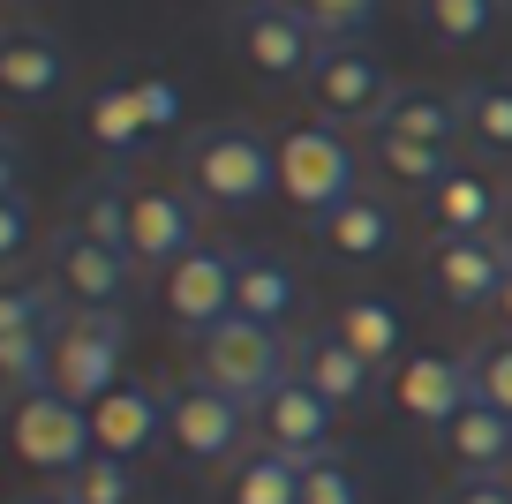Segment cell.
<instances>
[{
	"mask_svg": "<svg viewBox=\"0 0 512 504\" xmlns=\"http://www.w3.org/2000/svg\"><path fill=\"white\" fill-rule=\"evenodd\" d=\"M181 174H189V196L211 211H256L279 189V136L249 121V113H226V121L189 128L181 143Z\"/></svg>",
	"mask_w": 512,
	"mask_h": 504,
	"instance_id": "6da1fadb",
	"label": "cell"
},
{
	"mask_svg": "<svg viewBox=\"0 0 512 504\" xmlns=\"http://www.w3.org/2000/svg\"><path fill=\"white\" fill-rule=\"evenodd\" d=\"M287 339H279L272 324H256V316H226V324H211L204 339H196V384H211V392L241 399V407H264V399L279 392V384L294 377L287 369Z\"/></svg>",
	"mask_w": 512,
	"mask_h": 504,
	"instance_id": "7a4b0ae2",
	"label": "cell"
},
{
	"mask_svg": "<svg viewBox=\"0 0 512 504\" xmlns=\"http://www.w3.org/2000/svg\"><path fill=\"white\" fill-rule=\"evenodd\" d=\"M362 158H354V143L339 136L332 121H294L279 128V196H287L294 211H309V219H324L332 204H347L354 189H362Z\"/></svg>",
	"mask_w": 512,
	"mask_h": 504,
	"instance_id": "3957f363",
	"label": "cell"
},
{
	"mask_svg": "<svg viewBox=\"0 0 512 504\" xmlns=\"http://www.w3.org/2000/svg\"><path fill=\"white\" fill-rule=\"evenodd\" d=\"M121 347H128V309H68L53 331V392H68L76 407L121 384Z\"/></svg>",
	"mask_w": 512,
	"mask_h": 504,
	"instance_id": "277c9868",
	"label": "cell"
},
{
	"mask_svg": "<svg viewBox=\"0 0 512 504\" xmlns=\"http://www.w3.org/2000/svg\"><path fill=\"white\" fill-rule=\"evenodd\" d=\"M234 46H241V61H249L264 83H309L324 38L309 31V16L294 8V0H241Z\"/></svg>",
	"mask_w": 512,
	"mask_h": 504,
	"instance_id": "5b68a950",
	"label": "cell"
},
{
	"mask_svg": "<svg viewBox=\"0 0 512 504\" xmlns=\"http://www.w3.org/2000/svg\"><path fill=\"white\" fill-rule=\"evenodd\" d=\"M196 241H204V219H196L189 189L151 181V174L128 181V256H136V264L144 271H174Z\"/></svg>",
	"mask_w": 512,
	"mask_h": 504,
	"instance_id": "8992f818",
	"label": "cell"
},
{
	"mask_svg": "<svg viewBox=\"0 0 512 504\" xmlns=\"http://www.w3.org/2000/svg\"><path fill=\"white\" fill-rule=\"evenodd\" d=\"M309 98H317L324 121H347V128L369 136V128L384 121V106L400 98V83L377 68V53H362L354 38H339V46H324L317 68H309Z\"/></svg>",
	"mask_w": 512,
	"mask_h": 504,
	"instance_id": "52a82bcc",
	"label": "cell"
},
{
	"mask_svg": "<svg viewBox=\"0 0 512 504\" xmlns=\"http://www.w3.org/2000/svg\"><path fill=\"white\" fill-rule=\"evenodd\" d=\"M91 407H76L68 392H31V399H16V452L31 459L38 474H76L83 459H91Z\"/></svg>",
	"mask_w": 512,
	"mask_h": 504,
	"instance_id": "ba28073f",
	"label": "cell"
},
{
	"mask_svg": "<svg viewBox=\"0 0 512 504\" xmlns=\"http://www.w3.org/2000/svg\"><path fill=\"white\" fill-rule=\"evenodd\" d=\"M332 414L339 407L309 377H287L264 407H249V422H256V444H264V452H279V459H324V452H332Z\"/></svg>",
	"mask_w": 512,
	"mask_h": 504,
	"instance_id": "9c48e42d",
	"label": "cell"
},
{
	"mask_svg": "<svg viewBox=\"0 0 512 504\" xmlns=\"http://www.w3.org/2000/svg\"><path fill=\"white\" fill-rule=\"evenodd\" d=\"M505 271H512L505 234H437L430 241V279H437V294H445L452 309H482V301L497 309Z\"/></svg>",
	"mask_w": 512,
	"mask_h": 504,
	"instance_id": "30bf717a",
	"label": "cell"
},
{
	"mask_svg": "<svg viewBox=\"0 0 512 504\" xmlns=\"http://www.w3.org/2000/svg\"><path fill=\"white\" fill-rule=\"evenodd\" d=\"M234 264H241L234 249L196 241V249L166 271V316H174L181 331H196V339H204L211 324H226V316H234Z\"/></svg>",
	"mask_w": 512,
	"mask_h": 504,
	"instance_id": "8fae6325",
	"label": "cell"
},
{
	"mask_svg": "<svg viewBox=\"0 0 512 504\" xmlns=\"http://www.w3.org/2000/svg\"><path fill=\"white\" fill-rule=\"evenodd\" d=\"M128 271H136V256L106 249V241L76 234V226H61V234H53L46 279H61V294L76 301V309H121V301H128Z\"/></svg>",
	"mask_w": 512,
	"mask_h": 504,
	"instance_id": "7c38bea8",
	"label": "cell"
},
{
	"mask_svg": "<svg viewBox=\"0 0 512 504\" xmlns=\"http://www.w3.org/2000/svg\"><path fill=\"white\" fill-rule=\"evenodd\" d=\"M241 422H249V407H241V399H226V392H211V384H181V392L166 399V437H174L189 459H204V467L234 459Z\"/></svg>",
	"mask_w": 512,
	"mask_h": 504,
	"instance_id": "4fadbf2b",
	"label": "cell"
},
{
	"mask_svg": "<svg viewBox=\"0 0 512 504\" xmlns=\"http://www.w3.org/2000/svg\"><path fill=\"white\" fill-rule=\"evenodd\" d=\"M392 384H400V407L422 429H445L452 414L475 407V362H460V354H407Z\"/></svg>",
	"mask_w": 512,
	"mask_h": 504,
	"instance_id": "5bb4252c",
	"label": "cell"
},
{
	"mask_svg": "<svg viewBox=\"0 0 512 504\" xmlns=\"http://www.w3.org/2000/svg\"><path fill=\"white\" fill-rule=\"evenodd\" d=\"M68 83V46L53 31H38V23H8L0 31V91L23 98V106H38V98H53Z\"/></svg>",
	"mask_w": 512,
	"mask_h": 504,
	"instance_id": "9a60e30c",
	"label": "cell"
},
{
	"mask_svg": "<svg viewBox=\"0 0 512 504\" xmlns=\"http://www.w3.org/2000/svg\"><path fill=\"white\" fill-rule=\"evenodd\" d=\"M317 241H324V256H339V264H377V256H392V241H400V219H392L384 196L354 189L347 204H332L317 219Z\"/></svg>",
	"mask_w": 512,
	"mask_h": 504,
	"instance_id": "2e32d148",
	"label": "cell"
},
{
	"mask_svg": "<svg viewBox=\"0 0 512 504\" xmlns=\"http://www.w3.org/2000/svg\"><path fill=\"white\" fill-rule=\"evenodd\" d=\"M91 437H98L106 459H136L151 437H166V399L144 392V384H113L91 407Z\"/></svg>",
	"mask_w": 512,
	"mask_h": 504,
	"instance_id": "e0dca14e",
	"label": "cell"
},
{
	"mask_svg": "<svg viewBox=\"0 0 512 504\" xmlns=\"http://www.w3.org/2000/svg\"><path fill=\"white\" fill-rule=\"evenodd\" d=\"M505 211H512V196L497 189V174H482V166H452V174L437 181V196H430L437 234H490Z\"/></svg>",
	"mask_w": 512,
	"mask_h": 504,
	"instance_id": "ac0fdd59",
	"label": "cell"
},
{
	"mask_svg": "<svg viewBox=\"0 0 512 504\" xmlns=\"http://www.w3.org/2000/svg\"><path fill=\"white\" fill-rule=\"evenodd\" d=\"M392 136H415V143H437V151H460L467 143V113H460V91H430V83H400V98L384 106Z\"/></svg>",
	"mask_w": 512,
	"mask_h": 504,
	"instance_id": "d6986e66",
	"label": "cell"
},
{
	"mask_svg": "<svg viewBox=\"0 0 512 504\" xmlns=\"http://www.w3.org/2000/svg\"><path fill=\"white\" fill-rule=\"evenodd\" d=\"M302 301V286H294V264L279 249H241V264H234V309L241 316H256V324H272L279 331V316Z\"/></svg>",
	"mask_w": 512,
	"mask_h": 504,
	"instance_id": "ffe728a7",
	"label": "cell"
},
{
	"mask_svg": "<svg viewBox=\"0 0 512 504\" xmlns=\"http://www.w3.org/2000/svg\"><path fill=\"white\" fill-rule=\"evenodd\" d=\"M437 444H445V459L452 467H467V474H497L512 459V422L497 407H467V414H452L445 429H437Z\"/></svg>",
	"mask_w": 512,
	"mask_h": 504,
	"instance_id": "44dd1931",
	"label": "cell"
},
{
	"mask_svg": "<svg viewBox=\"0 0 512 504\" xmlns=\"http://www.w3.org/2000/svg\"><path fill=\"white\" fill-rule=\"evenodd\" d=\"M369 166L377 174H392L400 189H415V196H437V181L460 166V151H437V143H415V136H392V128H369Z\"/></svg>",
	"mask_w": 512,
	"mask_h": 504,
	"instance_id": "7402d4cb",
	"label": "cell"
},
{
	"mask_svg": "<svg viewBox=\"0 0 512 504\" xmlns=\"http://www.w3.org/2000/svg\"><path fill=\"white\" fill-rule=\"evenodd\" d=\"M294 354H302V369H294V377H309L324 399H332V407L362 399V392H369V377H377V369H369L362 354H354L347 339H339V331H317V339H302Z\"/></svg>",
	"mask_w": 512,
	"mask_h": 504,
	"instance_id": "603a6c76",
	"label": "cell"
},
{
	"mask_svg": "<svg viewBox=\"0 0 512 504\" xmlns=\"http://www.w3.org/2000/svg\"><path fill=\"white\" fill-rule=\"evenodd\" d=\"M460 113H467V151L475 158H512V76L460 83Z\"/></svg>",
	"mask_w": 512,
	"mask_h": 504,
	"instance_id": "cb8c5ba5",
	"label": "cell"
},
{
	"mask_svg": "<svg viewBox=\"0 0 512 504\" xmlns=\"http://www.w3.org/2000/svg\"><path fill=\"white\" fill-rule=\"evenodd\" d=\"M339 339H347L354 354H362L369 369H384V362H407V324H400V309H392V301H377V294H354L347 309H339Z\"/></svg>",
	"mask_w": 512,
	"mask_h": 504,
	"instance_id": "d4e9b609",
	"label": "cell"
},
{
	"mask_svg": "<svg viewBox=\"0 0 512 504\" xmlns=\"http://www.w3.org/2000/svg\"><path fill=\"white\" fill-rule=\"evenodd\" d=\"M68 226L128 256V174H91V181H76V196H68Z\"/></svg>",
	"mask_w": 512,
	"mask_h": 504,
	"instance_id": "484cf974",
	"label": "cell"
},
{
	"mask_svg": "<svg viewBox=\"0 0 512 504\" xmlns=\"http://www.w3.org/2000/svg\"><path fill=\"white\" fill-rule=\"evenodd\" d=\"M91 143L106 158H128L136 143H144V106H136L128 83H106V91L91 98Z\"/></svg>",
	"mask_w": 512,
	"mask_h": 504,
	"instance_id": "4316f807",
	"label": "cell"
},
{
	"mask_svg": "<svg viewBox=\"0 0 512 504\" xmlns=\"http://www.w3.org/2000/svg\"><path fill=\"white\" fill-rule=\"evenodd\" d=\"M234 504H302V459L249 452L234 467Z\"/></svg>",
	"mask_w": 512,
	"mask_h": 504,
	"instance_id": "83f0119b",
	"label": "cell"
},
{
	"mask_svg": "<svg viewBox=\"0 0 512 504\" xmlns=\"http://www.w3.org/2000/svg\"><path fill=\"white\" fill-rule=\"evenodd\" d=\"M0 377L8 392L31 399L53 384V331H0Z\"/></svg>",
	"mask_w": 512,
	"mask_h": 504,
	"instance_id": "f1b7e54d",
	"label": "cell"
},
{
	"mask_svg": "<svg viewBox=\"0 0 512 504\" xmlns=\"http://www.w3.org/2000/svg\"><path fill=\"white\" fill-rule=\"evenodd\" d=\"M415 16H422V31H430L437 46H482V31H490L505 8H497V0H422Z\"/></svg>",
	"mask_w": 512,
	"mask_h": 504,
	"instance_id": "f546056e",
	"label": "cell"
},
{
	"mask_svg": "<svg viewBox=\"0 0 512 504\" xmlns=\"http://www.w3.org/2000/svg\"><path fill=\"white\" fill-rule=\"evenodd\" d=\"M61 279H23L0 294V331H61Z\"/></svg>",
	"mask_w": 512,
	"mask_h": 504,
	"instance_id": "4dcf8cb0",
	"label": "cell"
},
{
	"mask_svg": "<svg viewBox=\"0 0 512 504\" xmlns=\"http://www.w3.org/2000/svg\"><path fill=\"white\" fill-rule=\"evenodd\" d=\"M61 497H68V504H136V474H128V459L91 452V459L61 482Z\"/></svg>",
	"mask_w": 512,
	"mask_h": 504,
	"instance_id": "1f68e13d",
	"label": "cell"
},
{
	"mask_svg": "<svg viewBox=\"0 0 512 504\" xmlns=\"http://www.w3.org/2000/svg\"><path fill=\"white\" fill-rule=\"evenodd\" d=\"M294 8L309 16V31H317L324 46H339V38H362L369 23H377L384 0H294Z\"/></svg>",
	"mask_w": 512,
	"mask_h": 504,
	"instance_id": "d6a6232c",
	"label": "cell"
},
{
	"mask_svg": "<svg viewBox=\"0 0 512 504\" xmlns=\"http://www.w3.org/2000/svg\"><path fill=\"white\" fill-rule=\"evenodd\" d=\"M302 504H362V482H354L347 459H302Z\"/></svg>",
	"mask_w": 512,
	"mask_h": 504,
	"instance_id": "836d02e7",
	"label": "cell"
},
{
	"mask_svg": "<svg viewBox=\"0 0 512 504\" xmlns=\"http://www.w3.org/2000/svg\"><path fill=\"white\" fill-rule=\"evenodd\" d=\"M475 399H482V407H497V414L512 422V331L497 339V347L475 354Z\"/></svg>",
	"mask_w": 512,
	"mask_h": 504,
	"instance_id": "e575fe53",
	"label": "cell"
},
{
	"mask_svg": "<svg viewBox=\"0 0 512 504\" xmlns=\"http://www.w3.org/2000/svg\"><path fill=\"white\" fill-rule=\"evenodd\" d=\"M128 91H136V106H144V128H174V121H181V83H166V76H128Z\"/></svg>",
	"mask_w": 512,
	"mask_h": 504,
	"instance_id": "d590c367",
	"label": "cell"
},
{
	"mask_svg": "<svg viewBox=\"0 0 512 504\" xmlns=\"http://www.w3.org/2000/svg\"><path fill=\"white\" fill-rule=\"evenodd\" d=\"M23 249H31V196H23V189H0V256L16 264Z\"/></svg>",
	"mask_w": 512,
	"mask_h": 504,
	"instance_id": "8d00e7d4",
	"label": "cell"
},
{
	"mask_svg": "<svg viewBox=\"0 0 512 504\" xmlns=\"http://www.w3.org/2000/svg\"><path fill=\"white\" fill-rule=\"evenodd\" d=\"M445 504H512V482L505 474H460L445 489Z\"/></svg>",
	"mask_w": 512,
	"mask_h": 504,
	"instance_id": "74e56055",
	"label": "cell"
},
{
	"mask_svg": "<svg viewBox=\"0 0 512 504\" xmlns=\"http://www.w3.org/2000/svg\"><path fill=\"white\" fill-rule=\"evenodd\" d=\"M497 316H505V331H512V271H505V294H497Z\"/></svg>",
	"mask_w": 512,
	"mask_h": 504,
	"instance_id": "f35d334b",
	"label": "cell"
},
{
	"mask_svg": "<svg viewBox=\"0 0 512 504\" xmlns=\"http://www.w3.org/2000/svg\"><path fill=\"white\" fill-rule=\"evenodd\" d=\"M23 504H68V497H61V489H53V497H23Z\"/></svg>",
	"mask_w": 512,
	"mask_h": 504,
	"instance_id": "ab89813d",
	"label": "cell"
},
{
	"mask_svg": "<svg viewBox=\"0 0 512 504\" xmlns=\"http://www.w3.org/2000/svg\"><path fill=\"white\" fill-rule=\"evenodd\" d=\"M505 249H512V211H505Z\"/></svg>",
	"mask_w": 512,
	"mask_h": 504,
	"instance_id": "60d3db41",
	"label": "cell"
},
{
	"mask_svg": "<svg viewBox=\"0 0 512 504\" xmlns=\"http://www.w3.org/2000/svg\"><path fill=\"white\" fill-rule=\"evenodd\" d=\"M497 8H505V16H512V0H497Z\"/></svg>",
	"mask_w": 512,
	"mask_h": 504,
	"instance_id": "b9f144b4",
	"label": "cell"
},
{
	"mask_svg": "<svg viewBox=\"0 0 512 504\" xmlns=\"http://www.w3.org/2000/svg\"><path fill=\"white\" fill-rule=\"evenodd\" d=\"M415 8H422V0H415Z\"/></svg>",
	"mask_w": 512,
	"mask_h": 504,
	"instance_id": "7bdbcfd3",
	"label": "cell"
}]
</instances>
